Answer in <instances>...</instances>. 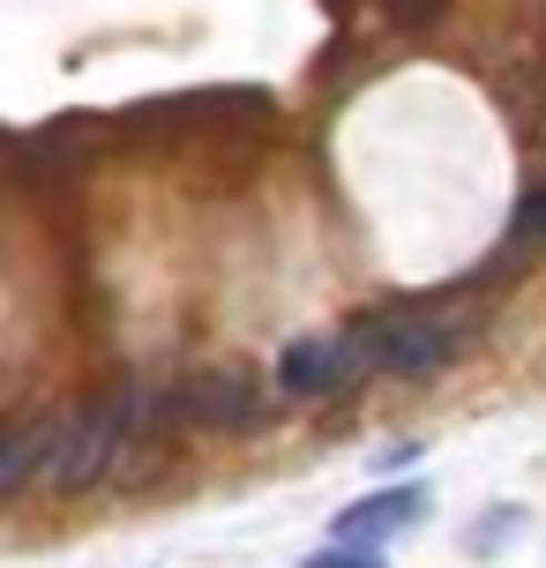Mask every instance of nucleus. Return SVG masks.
Segmentation results:
<instances>
[{
  "mask_svg": "<svg viewBox=\"0 0 546 568\" xmlns=\"http://www.w3.org/2000/svg\"><path fill=\"white\" fill-rule=\"evenodd\" d=\"M120 456H128V442H120V412L113 404H90V412H75V419H53V449H46L38 486H46V494H90Z\"/></svg>",
  "mask_w": 546,
  "mask_h": 568,
  "instance_id": "1",
  "label": "nucleus"
},
{
  "mask_svg": "<svg viewBox=\"0 0 546 568\" xmlns=\"http://www.w3.org/2000/svg\"><path fill=\"white\" fill-rule=\"evenodd\" d=\"M457 322H442V314H374L367 322V359L382 374H404V382H419V374L449 367L457 359Z\"/></svg>",
  "mask_w": 546,
  "mask_h": 568,
  "instance_id": "2",
  "label": "nucleus"
},
{
  "mask_svg": "<svg viewBox=\"0 0 546 568\" xmlns=\"http://www.w3.org/2000/svg\"><path fill=\"white\" fill-rule=\"evenodd\" d=\"M367 344L360 337H292L277 352V389L292 404H322V397H345L352 382L367 374Z\"/></svg>",
  "mask_w": 546,
  "mask_h": 568,
  "instance_id": "3",
  "label": "nucleus"
},
{
  "mask_svg": "<svg viewBox=\"0 0 546 568\" xmlns=\"http://www.w3.org/2000/svg\"><path fill=\"white\" fill-rule=\"evenodd\" d=\"M180 419L188 426H210V434H240V426L262 419V389L247 367H195L180 382Z\"/></svg>",
  "mask_w": 546,
  "mask_h": 568,
  "instance_id": "4",
  "label": "nucleus"
},
{
  "mask_svg": "<svg viewBox=\"0 0 546 568\" xmlns=\"http://www.w3.org/2000/svg\"><path fill=\"white\" fill-rule=\"evenodd\" d=\"M419 516H427V486H382L367 501L337 509V539L345 546H382V539H397V531H412Z\"/></svg>",
  "mask_w": 546,
  "mask_h": 568,
  "instance_id": "5",
  "label": "nucleus"
},
{
  "mask_svg": "<svg viewBox=\"0 0 546 568\" xmlns=\"http://www.w3.org/2000/svg\"><path fill=\"white\" fill-rule=\"evenodd\" d=\"M53 449V426H30V434H0V501H16L23 486H38Z\"/></svg>",
  "mask_w": 546,
  "mask_h": 568,
  "instance_id": "6",
  "label": "nucleus"
},
{
  "mask_svg": "<svg viewBox=\"0 0 546 568\" xmlns=\"http://www.w3.org/2000/svg\"><path fill=\"white\" fill-rule=\"evenodd\" d=\"M382 8H390V23H397V30H434L449 0H382Z\"/></svg>",
  "mask_w": 546,
  "mask_h": 568,
  "instance_id": "7",
  "label": "nucleus"
},
{
  "mask_svg": "<svg viewBox=\"0 0 546 568\" xmlns=\"http://www.w3.org/2000/svg\"><path fill=\"white\" fill-rule=\"evenodd\" d=\"M479 524H487V531H472V554H494V546H509V539H517V524H524V516H517V509H487Z\"/></svg>",
  "mask_w": 546,
  "mask_h": 568,
  "instance_id": "8",
  "label": "nucleus"
},
{
  "mask_svg": "<svg viewBox=\"0 0 546 568\" xmlns=\"http://www.w3.org/2000/svg\"><path fill=\"white\" fill-rule=\"evenodd\" d=\"M517 240H546V180H532L517 202Z\"/></svg>",
  "mask_w": 546,
  "mask_h": 568,
  "instance_id": "9",
  "label": "nucleus"
},
{
  "mask_svg": "<svg viewBox=\"0 0 546 568\" xmlns=\"http://www.w3.org/2000/svg\"><path fill=\"white\" fill-rule=\"evenodd\" d=\"M307 568H382V554H374V546H345V539H337L330 554H315Z\"/></svg>",
  "mask_w": 546,
  "mask_h": 568,
  "instance_id": "10",
  "label": "nucleus"
}]
</instances>
